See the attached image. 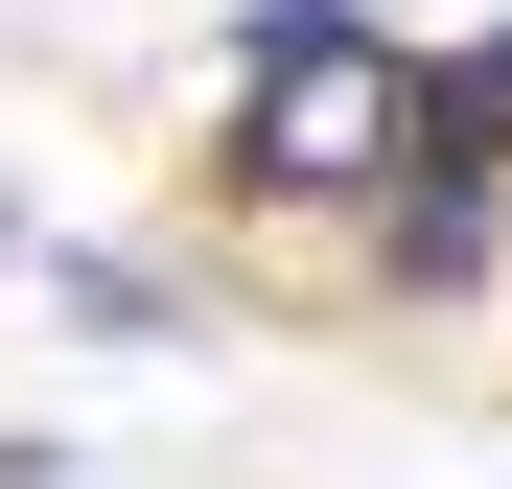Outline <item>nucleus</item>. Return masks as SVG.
I'll use <instances>...</instances> for the list:
<instances>
[{
  "mask_svg": "<svg viewBox=\"0 0 512 489\" xmlns=\"http://www.w3.org/2000/svg\"><path fill=\"white\" fill-rule=\"evenodd\" d=\"M373 257H396V280H443V303H466V280H489V257H512V210H489V187H466V163H419V187H396V210H373Z\"/></svg>",
  "mask_w": 512,
  "mask_h": 489,
  "instance_id": "f03ea898",
  "label": "nucleus"
},
{
  "mask_svg": "<svg viewBox=\"0 0 512 489\" xmlns=\"http://www.w3.org/2000/svg\"><path fill=\"white\" fill-rule=\"evenodd\" d=\"M47 326H94V350H140V326H163V280H140V257H47Z\"/></svg>",
  "mask_w": 512,
  "mask_h": 489,
  "instance_id": "20e7f679",
  "label": "nucleus"
},
{
  "mask_svg": "<svg viewBox=\"0 0 512 489\" xmlns=\"http://www.w3.org/2000/svg\"><path fill=\"white\" fill-rule=\"evenodd\" d=\"M233 187L256 210H396L419 187V47L373 0H233Z\"/></svg>",
  "mask_w": 512,
  "mask_h": 489,
  "instance_id": "f257e3e1",
  "label": "nucleus"
},
{
  "mask_svg": "<svg viewBox=\"0 0 512 489\" xmlns=\"http://www.w3.org/2000/svg\"><path fill=\"white\" fill-rule=\"evenodd\" d=\"M0 257H24V233H0Z\"/></svg>",
  "mask_w": 512,
  "mask_h": 489,
  "instance_id": "39448f33",
  "label": "nucleus"
},
{
  "mask_svg": "<svg viewBox=\"0 0 512 489\" xmlns=\"http://www.w3.org/2000/svg\"><path fill=\"white\" fill-rule=\"evenodd\" d=\"M419 163H512V47H419Z\"/></svg>",
  "mask_w": 512,
  "mask_h": 489,
  "instance_id": "7ed1b4c3",
  "label": "nucleus"
}]
</instances>
